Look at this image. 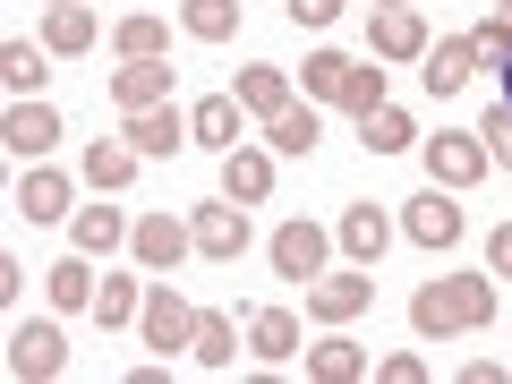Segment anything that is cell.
<instances>
[{
  "mask_svg": "<svg viewBox=\"0 0 512 384\" xmlns=\"http://www.w3.org/2000/svg\"><path fill=\"white\" fill-rule=\"evenodd\" d=\"M470 69H478V43L470 35H444V43H427V94H436V103H444V94H461V86H470Z\"/></svg>",
  "mask_w": 512,
  "mask_h": 384,
  "instance_id": "obj_15",
  "label": "cell"
},
{
  "mask_svg": "<svg viewBox=\"0 0 512 384\" xmlns=\"http://www.w3.org/2000/svg\"><path fill=\"white\" fill-rule=\"evenodd\" d=\"M43 291H52V308H60V316H77V308H94V291H103V282L86 274V248H77V256H60L52 274H43Z\"/></svg>",
  "mask_w": 512,
  "mask_h": 384,
  "instance_id": "obj_25",
  "label": "cell"
},
{
  "mask_svg": "<svg viewBox=\"0 0 512 384\" xmlns=\"http://www.w3.org/2000/svg\"><path fill=\"white\" fill-rule=\"evenodd\" d=\"M188 231H197V256H214V265H239L248 256V205H197L188 214Z\"/></svg>",
  "mask_w": 512,
  "mask_h": 384,
  "instance_id": "obj_3",
  "label": "cell"
},
{
  "mask_svg": "<svg viewBox=\"0 0 512 384\" xmlns=\"http://www.w3.org/2000/svg\"><path fill=\"white\" fill-rule=\"evenodd\" d=\"M427 18L419 9H376V26H367V52L376 60H427Z\"/></svg>",
  "mask_w": 512,
  "mask_h": 384,
  "instance_id": "obj_10",
  "label": "cell"
},
{
  "mask_svg": "<svg viewBox=\"0 0 512 384\" xmlns=\"http://www.w3.org/2000/svg\"><path fill=\"white\" fill-rule=\"evenodd\" d=\"M333 239H342L350 265H384V248H393V222H384V205H342Z\"/></svg>",
  "mask_w": 512,
  "mask_h": 384,
  "instance_id": "obj_11",
  "label": "cell"
},
{
  "mask_svg": "<svg viewBox=\"0 0 512 384\" xmlns=\"http://www.w3.org/2000/svg\"><path fill=\"white\" fill-rule=\"evenodd\" d=\"M495 26H504V35H512V0H495Z\"/></svg>",
  "mask_w": 512,
  "mask_h": 384,
  "instance_id": "obj_40",
  "label": "cell"
},
{
  "mask_svg": "<svg viewBox=\"0 0 512 384\" xmlns=\"http://www.w3.org/2000/svg\"><path fill=\"white\" fill-rule=\"evenodd\" d=\"M128 231H137V222H120V205H77V214H69V239H77L86 256L128 248Z\"/></svg>",
  "mask_w": 512,
  "mask_h": 384,
  "instance_id": "obj_19",
  "label": "cell"
},
{
  "mask_svg": "<svg viewBox=\"0 0 512 384\" xmlns=\"http://www.w3.org/2000/svg\"><path fill=\"white\" fill-rule=\"evenodd\" d=\"M325 248H333V239L316 231V222H282V231L265 239V256H274L282 282H316V274H325Z\"/></svg>",
  "mask_w": 512,
  "mask_h": 384,
  "instance_id": "obj_5",
  "label": "cell"
},
{
  "mask_svg": "<svg viewBox=\"0 0 512 384\" xmlns=\"http://www.w3.org/2000/svg\"><path fill=\"white\" fill-rule=\"evenodd\" d=\"M367 299H376V265H359V274H316L308 282V316H325V325H350Z\"/></svg>",
  "mask_w": 512,
  "mask_h": 384,
  "instance_id": "obj_7",
  "label": "cell"
},
{
  "mask_svg": "<svg viewBox=\"0 0 512 384\" xmlns=\"http://www.w3.org/2000/svg\"><path fill=\"white\" fill-rule=\"evenodd\" d=\"M316 137H325V120H316V103H291L265 120V146L274 154H316Z\"/></svg>",
  "mask_w": 512,
  "mask_h": 384,
  "instance_id": "obj_26",
  "label": "cell"
},
{
  "mask_svg": "<svg viewBox=\"0 0 512 384\" xmlns=\"http://www.w3.org/2000/svg\"><path fill=\"white\" fill-rule=\"evenodd\" d=\"M384 9H410V0H384Z\"/></svg>",
  "mask_w": 512,
  "mask_h": 384,
  "instance_id": "obj_42",
  "label": "cell"
},
{
  "mask_svg": "<svg viewBox=\"0 0 512 384\" xmlns=\"http://www.w3.org/2000/svg\"><path fill=\"white\" fill-rule=\"evenodd\" d=\"M111 43H120V60H163V52H171V26L154 18V9H137V18L111 26Z\"/></svg>",
  "mask_w": 512,
  "mask_h": 384,
  "instance_id": "obj_28",
  "label": "cell"
},
{
  "mask_svg": "<svg viewBox=\"0 0 512 384\" xmlns=\"http://www.w3.org/2000/svg\"><path fill=\"white\" fill-rule=\"evenodd\" d=\"M222 197H231V205H265V197H274V154L231 146V154H222Z\"/></svg>",
  "mask_w": 512,
  "mask_h": 384,
  "instance_id": "obj_13",
  "label": "cell"
},
{
  "mask_svg": "<svg viewBox=\"0 0 512 384\" xmlns=\"http://www.w3.org/2000/svg\"><path fill=\"white\" fill-rule=\"evenodd\" d=\"M43 43H52V60L94 52V9H86V0H52V18H43Z\"/></svg>",
  "mask_w": 512,
  "mask_h": 384,
  "instance_id": "obj_20",
  "label": "cell"
},
{
  "mask_svg": "<svg viewBox=\"0 0 512 384\" xmlns=\"http://www.w3.org/2000/svg\"><path fill=\"white\" fill-rule=\"evenodd\" d=\"M308 376H316V384H359V376H367V350H359V342H316V350H308Z\"/></svg>",
  "mask_w": 512,
  "mask_h": 384,
  "instance_id": "obj_32",
  "label": "cell"
},
{
  "mask_svg": "<svg viewBox=\"0 0 512 384\" xmlns=\"http://www.w3.org/2000/svg\"><path fill=\"white\" fill-rule=\"evenodd\" d=\"M504 103H512V60H504Z\"/></svg>",
  "mask_w": 512,
  "mask_h": 384,
  "instance_id": "obj_41",
  "label": "cell"
},
{
  "mask_svg": "<svg viewBox=\"0 0 512 384\" xmlns=\"http://www.w3.org/2000/svg\"><path fill=\"white\" fill-rule=\"evenodd\" d=\"M487 146H478V137H453V128H444V137H427V180L436 188H478L487 180Z\"/></svg>",
  "mask_w": 512,
  "mask_h": 384,
  "instance_id": "obj_6",
  "label": "cell"
},
{
  "mask_svg": "<svg viewBox=\"0 0 512 384\" xmlns=\"http://www.w3.org/2000/svg\"><path fill=\"white\" fill-rule=\"evenodd\" d=\"M60 367H69V333H60L52 316L9 333V376H18V384H43V376H60Z\"/></svg>",
  "mask_w": 512,
  "mask_h": 384,
  "instance_id": "obj_1",
  "label": "cell"
},
{
  "mask_svg": "<svg viewBox=\"0 0 512 384\" xmlns=\"http://www.w3.org/2000/svg\"><path fill=\"white\" fill-rule=\"evenodd\" d=\"M60 137H69V128H60V111H52V103H9V120H0V146L26 154V163H43Z\"/></svg>",
  "mask_w": 512,
  "mask_h": 384,
  "instance_id": "obj_8",
  "label": "cell"
},
{
  "mask_svg": "<svg viewBox=\"0 0 512 384\" xmlns=\"http://www.w3.org/2000/svg\"><path fill=\"white\" fill-rule=\"evenodd\" d=\"M359 146L367 154H410V146H419V128H410V111L384 103V111H367V120H359Z\"/></svg>",
  "mask_w": 512,
  "mask_h": 384,
  "instance_id": "obj_29",
  "label": "cell"
},
{
  "mask_svg": "<svg viewBox=\"0 0 512 384\" xmlns=\"http://www.w3.org/2000/svg\"><path fill=\"white\" fill-rule=\"evenodd\" d=\"M128 248H137V265H146V274H180V256L197 248V231H188V222H171V214H146L137 231H128Z\"/></svg>",
  "mask_w": 512,
  "mask_h": 384,
  "instance_id": "obj_9",
  "label": "cell"
},
{
  "mask_svg": "<svg viewBox=\"0 0 512 384\" xmlns=\"http://www.w3.org/2000/svg\"><path fill=\"white\" fill-rule=\"evenodd\" d=\"M188 137L214 146V154H231L239 146V94H197V103H188Z\"/></svg>",
  "mask_w": 512,
  "mask_h": 384,
  "instance_id": "obj_16",
  "label": "cell"
},
{
  "mask_svg": "<svg viewBox=\"0 0 512 384\" xmlns=\"http://www.w3.org/2000/svg\"><path fill=\"white\" fill-rule=\"evenodd\" d=\"M402 231L419 239V248H453V239H461V205H453V188H427V197H410V205H402Z\"/></svg>",
  "mask_w": 512,
  "mask_h": 384,
  "instance_id": "obj_12",
  "label": "cell"
},
{
  "mask_svg": "<svg viewBox=\"0 0 512 384\" xmlns=\"http://www.w3.org/2000/svg\"><path fill=\"white\" fill-rule=\"evenodd\" d=\"M18 214H26V222H60V214H69V171L26 163V180H18Z\"/></svg>",
  "mask_w": 512,
  "mask_h": 384,
  "instance_id": "obj_17",
  "label": "cell"
},
{
  "mask_svg": "<svg viewBox=\"0 0 512 384\" xmlns=\"http://www.w3.org/2000/svg\"><path fill=\"white\" fill-rule=\"evenodd\" d=\"M0 77H9V94H18V103H35L43 94V77H52V43H0Z\"/></svg>",
  "mask_w": 512,
  "mask_h": 384,
  "instance_id": "obj_18",
  "label": "cell"
},
{
  "mask_svg": "<svg viewBox=\"0 0 512 384\" xmlns=\"http://www.w3.org/2000/svg\"><path fill=\"white\" fill-rule=\"evenodd\" d=\"M137 163H146V154L128 146V137H94V146H86V180L94 188H128V180H137Z\"/></svg>",
  "mask_w": 512,
  "mask_h": 384,
  "instance_id": "obj_27",
  "label": "cell"
},
{
  "mask_svg": "<svg viewBox=\"0 0 512 384\" xmlns=\"http://www.w3.org/2000/svg\"><path fill=\"white\" fill-rule=\"evenodd\" d=\"M137 308H146V291H137V274H103V291H94V316H103V325H128Z\"/></svg>",
  "mask_w": 512,
  "mask_h": 384,
  "instance_id": "obj_33",
  "label": "cell"
},
{
  "mask_svg": "<svg viewBox=\"0 0 512 384\" xmlns=\"http://www.w3.org/2000/svg\"><path fill=\"white\" fill-rule=\"evenodd\" d=\"M410 333H419V342H444V333H461V316H453V299H444V282L410 291Z\"/></svg>",
  "mask_w": 512,
  "mask_h": 384,
  "instance_id": "obj_31",
  "label": "cell"
},
{
  "mask_svg": "<svg viewBox=\"0 0 512 384\" xmlns=\"http://www.w3.org/2000/svg\"><path fill=\"white\" fill-rule=\"evenodd\" d=\"M376 376H384V384H427V359H419V350H393Z\"/></svg>",
  "mask_w": 512,
  "mask_h": 384,
  "instance_id": "obj_37",
  "label": "cell"
},
{
  "mask_svg": "<svg viewBox=\"0 0 512 384\" xmlns=\"http://www.w3.org/2000/svg\"><path fill=\"white\" fill-rule=\"evenodd\" d=\"M248 350H256L265 367H282V359L299 350V316H291V308H256V316H248Z\"/></svg>",
  "mask_w": 512,
  "mask_h": 384,
  "instance_id": "obj_21",
  "label": "cell"
},
{
  "mask_svg": "<svg viewBox=\"0 0 512 384\" xmlns=\"http://www.w3.org/2000/svg\"><path fill=\"white\" fill-rule=\"evenodd\" d=\"M188 359H197V367H214V376H222V367L239 359V325H231L222 308H197V342H188Z\"/></svg>",
  "mask_w": 512,
  "mask_h": 384,
  "instance_id": "obj_23",
  "label": "cell"
},
{
  "mask_svg": "<svg viewBox=\"0 0 512 384\" xmlns=\"http://www.w3.org/2000/svg\"><path fill=\"white\" fill-rule=\"evenodd\" d=\"M291 18L299 26H333V18H342V0H291Z\"/></svg>",
  "mask_w": 512,
  "mask_h": 384,
  "instance_id": "obj_39",
  "label": "cell"
},
{
  "mask_svg": "<svg viewBox=\"0 0 512 384\" xmlns=\"http://www.w3.org/2000/svg\"><path fill=\"white\" fill-rule=\"evenodd\" d=\"M239 111H256V120H274V111H291V69H239Z\"/></svg>",
  "mask_w": 512,
  "mask_h": 384,
  "instance_id": "obj_24",
  "label": "cell"
},
{
  "mask_svg": "<svg viewBox=\"0 0 512 384\" xmlns=\"http://www.w3.org/2000/svg\"><path fill=\"white\" fill-rule=\"evenodd\" d=\"M342 111H384V69H359V60H350V77H342Z\"/></svg>",
  "mask_w": 512,
  "mask_h": 384,
  "instance_id": "obj_35",
  "label": "cell"
},
{
  "mask_svg": "<svg viewBox=\"0 0 512 384\" xmlns=\"http://www.w3.org/2000/svg\"><path fill=\"white\" fill-rule=\"evenodd\" d=\"M180 26L197 43H231L239 35V0H180Z\"/></svg>",
  "mask_w": 512,
  "mask_h": 384,
  "instance_id": "obj_30",
  "label": "cell"
},
{
  "mask_svg": "<svg viewBox=\"0 0 512 384\" xmlns=\"http://www.w3.org/2000/svg\"><path fill=\"white\" fill-rule=\"evenodd\" d=\"M111 103H120V111L171 103V60H128V69H111Z\"/></svg>",
  "mask_w": 512,
  "mask_h": 384,
  "instance_id": "obj_14",
  "label": "cell"
},
{
  "mask_svg": "<svg viewBox=\"0 0 512 384\" xmlns=\"http://www.w3.org/2000/svg\"><path fill=\"white\" fill-rule=\"evenodd\" d=\"M137 325H146V342H154V359H180L188 342H197V308H188L180 291H146V308H137Z\"/></svg>",
  "mask_w": 512,
  "mask_h": 384,
  "instance_id": "obj_2",
  "label": "cell"
},
{
  "mask_svg": "<svg viewBox=\"0 0 512 384\" xmlns=\"http://www.w3.org/2000/svg\"><path fill=\"white\" fill-rule=\"evenodd\" d=\"M478 137H487V163H504V171H512V103H495L487 120H478Z\"/></svg>",
  "mask_w": 512,
  "mask_h": 384,
  "instance_id": "obj_36",
  "label": "cell"
},
{
  "mask_svg": "<svg viewBox=\"0 0 512 384\" xmlns=\"http://www.w3.org/2000/svg\"><path fill=\"white\" fill-rule=\"evenodd\" d=\"M487 274H512V222H495V231H487Z\"/></svg>",
  "mask_w": 512,
  "mask_h": 384,
  "instance_id": "obj_38",
  "label": "cell"
},
{
  "mask_svg": "<svg viewBox=\"0 0 512 384\" xmlns=\"http://www.w3.org/2000/svg\"><path fill=\"white\" fill-rule=\"evenodd\" d=\"M342 77H350V60H342V52H308L299 86H308V103H342Z\"/></svg>",
  "mask_w": 512,
  "mask_h": 384,
  "instance_id": "obj_34",
  "label": "cell"
},
{
  "mask_svg": "<svg viewBox=\"0 0 512 384\" xmlns=\"http://www.w3.org/2000/svg\"><path fill=\"white\" fill-rule=\"evenodd\" d=\"M444 299H453V316H461V333H478V325H495V274H444Z\"/></svg>",
  "mask_w": 512,
  "mask_h": 384,
  "instance_id": "obj_22",
  "label": "cell"
},
{
  "mask_svg": "<svg viewBox=\"0 0 512 384\" xmlns=\"http://www.w3.org/2000/svg\"><path fill=\"white\" fill-rule=\"evenodd\" d=\"M120 137H128L137 154H146V163H154V154H180V146H197V137H188V111H180V103H154V111H120Z\"/></svg>",
  "mask_w": 512,
  "mask_h": 384,
  "instance_id": "obj_4",
  "label": "cell"
}]
</instances>
